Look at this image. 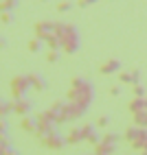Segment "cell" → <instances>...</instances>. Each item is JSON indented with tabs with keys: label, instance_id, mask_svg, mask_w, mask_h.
Instances as JSON below:
<instances>
[{
	"label": "cell",
	"instance_id": "cell-1",
	"mask_svg": "<svg viewBox=\"0 0 147 155\" xmlns=\"http://www.w3.org/2000/svg\"><path fill=\"white\" fill-rule=\"evenodd\" d=\"M70 85L77 90V98H75V103H79V105H83V107L88 109V107L92 105V83H90V81H86V79L72 77Z\"/></svg>",
	"mask_w": 147,
	"mask_h": 155
},
{
	"label": "cell",
	"instance_id": "cell-2",
	"mask_svg": "<svg viewBox=\"0 0 147 155\" xmlns=\"http://www.w3.org/2000/svg\"><path fill=\"white\" fill-rule=\"evenodd\" d=\"M59 42H61V50H64L66 55H75L77 50H79V31H77V26L68 24L66 35L61 37Z\"/></svg>",
	"mask_w": 147,
	"mask_h": 155
},
{
	"label": "cell",
	"instance_id": "cell-3",
	"mask_svg": "<svg viewBox=\"0 0 147 155\" xmlns=\"http://www.w3.org/2000/svg\"><path fill=\"white\" fill-rule=\"evenodd\" d=\"M9 87H11V94H13L16 101L22 98V96H26V90H33V87H31V81H29V74L13 77L11 81H9Z\"/></svg>",
	"mask_w": 147,
	"mask_h": 155
},
{
	"label": "cell",
	"instance_id": "cell-4",
	"mask_svg": "<svg viewBox=\"0 0 147 155\" xmlns=\"http://www.w3.org/2000/svg\"><path fill=\"white\" fill-rule=\"evenodd\" d=\"M53 131H57V125H55V122H51V120L44 116V111L35 114V136H37V140H40L42 136L53 133Z\"/></svg>",
	"mask_w": 147,
	"mask_h": 155
},
{
	"label": "cell",
	"instance_id": "cell-5",
	"mask_svg": "<svg viewBox=\"0 0 147 155\" xmlns=\"http://www.w3.org/2000/svg\"><path fill=\"white\" fill-rule=\"evenodd\" d=\"M40 144H42V147H46V149H51V151H61V149H64V144H66V138L61 140L59 133L53 131V133H48V136H42Z\"/></svg>",
	"mask_w": 147,
	"mask_h": 155
},
{
	"label": "cell",
	"instance_id": "cell-6",
	"mask_svg": "<svg viewBox=\"0 0 147 155\" xmlns=\"http://www.w3.org/2000/svg\"><path fill=\"white\" fill-rule=\"evenodd\" d=\"M145 140H147V127H138V133H136V138H134V142H132V151L143 153Z\"/></svg>",
	"mask_w": 147,
	"mask_h": 155
},
{
	"label": "cell",
	"instance_id": "cell-7",
	"mask_svg": "<svg viewBox=\"0 0 147 155\" xmlns=\"http://www.w3.org/2000/svg\"><path fill=\"white\" fill-rule=\"evenodd\" d=\"M31 107H33V103H31L26 96H22V98L16 101V114H18V116H29Z\"/></svg>",
	"mask_w": 147,
	"mask_h": 155
},
{
	"label": "cell",
	"instance_id": "cell-8",
	"mask_svg": "<svg viewBox=\"0 0 147 155\" xmlns=\"http://www.w3.org/2000/svg\"><path fill=\"white\" fill-rule=\"evenodd\" d=\"M119 68H121L119 59H108L106 64L99 66V72H101V74H112V72H119Z\"/></svg>",
	"mask_w": 147,
	"mask_h": 155
},
{
	"label": "cell",
	"instance_id": "cell-9",
	"mask_svg": "<svg viewBox=\"0 0 147 155\" xmlns=\"http://www.w3.org/2000/svg\"><path fill=\"white\" fill-rule=\"evenodd\" d=\"M94 153L97 155H112V153H117V144L99 142V144H94Z\"/></svg>",
	"mask_w": 147,
	"mask_h": 155
},
{
	"label": "cell",
	"instance_id": "cell-10",
	"mask_svg": "<svg viewBox=\"0 0 147 155\" xmlns=\"http://www.w3.org/2000/svg\"><path fill=\"white\" fill-rule=\"evenodd\" d=\"M145 105H147V96H134L132 101H130V111L132 114H136V111H141V109H145Z\"/></svg>",
	"mask_w": 147,
	"mask_h": 155
},
{
	"label": "cell",
	"instance_id": "cell-11",
	"mask_svg": "<svg viewBox=\"0 0 147 155\" xmlns=\"http://www.w3.org/2000/svg\"><path fill=\"white\" fill-rule=\"evenodd\" d=\"M29 81H31V87H33L35 92H42V90H46V79H42L40 74H29Z\"/></svg>",
	"mask_w": 147,
	"mask_h": 155
},
{
	"label": "cell",
	"instance_id": "cell-12",
	"mask_svg": "<svg viewBox=\"0 0 147 155\" xmlns=\"http://www.w3.org/2000/svg\"><path fill=\"white\" fill-rule=\"evenodd\" d=\"M132 118H134L136 127H147V109H141V111L132 114Z\"/></svg>",
	"mask_w": 147,
	"mask_h": 155
},
{
	"label": "cell",
	"instance_id": "cell-13",
	"mask_svg": "<svg viewBox=\"0 0 147 155\" xmlns=\"http://www.w3.org/2000/svg\"><path fill=\"white\" fill-rule=\"evenodd\" d=\"M20 129L26 131V133H35V120H31L29 116H22V120H20Z\"/></svg>",
	"mask_w": 147,
	"mask_h": 155
},
{
	"label": "cell",
	"instance_id": "cell-14",
	"mask_svg": "<svg viewBox=\"0 0 147 155\" xmlns=\"http://www.w3.org/2000/svg\"><path fill=\"white\" fill-rule=\"evenodd\" d=\"M79 142H83L81 140V131L79 129H70L68 136H66V144H79Z\"/></svg>",
	"mask_w": 147,
	"mask_h": 155
},
{
	"label": "cell",
	"instance_id": "cell-15",
	"mask_svg": "<svg viewBox=\"0 0 147 155\" xmlns=\"http://www.w3.org/2000/svg\"><path fill=\"white\" fill-rule=\"evenodd\" d=\"M11 111H16V101H2V105H0V114H2V118L9 116Z\"/></svg>",
	"mask_w": 147,
	"mask_h": 155
},
{
	"label": "cell",
	"instance_id": "cell-16",
	"mask_svg": "<svg viewBox=\"0 0 147 155\" xmlns=\"http://www.w3.org/2000/svg\"><path fill=\"white\" fill-rule=\"evenodd\" d=\"M55 24H57V22H46V20H44V22H37L35 28H40V31H44V33H51V35H53V33H55Z\"/></svg>",
	"mask_w": 147,
	"mask_h": 155
},
{
	"label": "cell",
	"instance_id": "cell-17",
	"mask_svg": "<svg viewBox=\"0 0 147 155\" xmlns=\"http://www.w3.org/2000/svg\"><path fill=\"white\" fill-rule=\"evenodd\" d=\"M79 131H81V140H86V142H88V138L94 133V127H92V125H83Z\"/></svg>",
	"mask_w": 147,
	"mask_h": 155
},
{
	"label": "cell",
	"instance_id": "cell-18",
	"mask_svg": "<svg viewBox=\"0 0 147 155\" xmlns=\"http://www.w3.org/2000/svg\"><path fill=\"white\" fill-rule=\"evenodd\" d=\"M119 140H121L119 133H106V136L101 138V142H108V144H117Z\"/></svg>",
	"mask_w": 147,
	"mask_h": 155
},
{
	"label": "cell",
	"instance_id": "cell-19",
	"mask_svg": "<svg viewBox=\"0 0 147 155\" xmlns=\"http://www.w3.org/2000/svg\"><path fill=\"white\" fill-rule=\"evenodd\" d=\"M46 44H48V48H51V50H59V48H61V42H59L55 35H51V37L46 39Z\"/></svg>",
	"mask_w": 147,
	"mask_h": 155
},
{
	"label": "cell",
	"instance_id": "cell-20",
	"mask_svg": "<svg viewBox=\"0 0 147 155\" xmlns=\"http://www.w3.org/2000/svg\"><path fill=\"white\" fill-rule=\"evenodd\" d=\"M136 133H138V127L134 125V127H130L128 131H125V136H123V138H125V140H128V142L132 144V142H134V138H136Z\"/></svg>",
	"mask_w": 147,
	"mask_h": 155
},
{
	"label": "cell",
	"instance_id": "cell-21",
	"mask_svg": "<svg viewBox=\"0 0 147 155\" xmlns=\"http://www.w3.org/2000/svg\"><path fill=\"white\" fill-rule=\"evenodd\" d=\"M42 48V39H31V42H29V50H31V53H37V50Z\"/></svg>",
	"mask_w": 147,
	"mask_h": 155
},
{
	"label": "cell",
	"instance_id": "cell-22",
	"mask_svg": "<svg viewBox=\"0 0 147 155\" xmlns=\"http://www.w3.org/2000/svg\"><path fill=\"white\" fill-rule=\"evenodd\" d=\"M134 96H147V90L141 83H134Z\"/></svg>",
	"mask_w": 147,
	"mask_h": 155
},
{
	"label": "cell",
	"instance_id": "cell-23",
	"mask_svg": "<svg viewBox=\"0 0 147 155\" xmlns=\"http://www.w3.org/2000/svg\"><path fill=\"white\" fill-rule=\"evenodd\" d=\"M0 7H2V11H11V9L16 7V0H2Z\"/></svg>",
	"mask_w": 147,
	"mask_h": 155
},
{
	"label": "cell",
	"instance_id": "cell-24",
	"mask_svg": "<svg viewBox=\"0 0 147 155\" xmlns=\"http://www.w3.org/2000/svg\"><path fill=\"white\" fill-rule=\"evenodd\" d=\"M119 81L121 83H132V74L130 72H119Z\"/></svg>",
	"mask_w": 147,
	"mask_h": 155
},
{
	"label": "cell",
	"instance_id": "cell-25",
	"mask_svg": "<svg viewBox=\"0 0 147 155\" xmlns=\"http://www.w3.org/2000/svg\"><path fill=\"white\" fill-rule=\"evenodd\" d=\"M70 9H72L70 2H59V5H57V11H59V13H66V11H70Z\"/></svg>",
	"mask_w": 147,
	"mask_h": 155
},
{
	"label": "cell",
	"instance_id": "cell-26",
	"mask_svg": "<svg viewBox=\"0 0 147 155\" xmlns=\"http://www.w3.org/2000/svg\"><path fill=\"white\" fill-rule=\"evenodd\" d=\"M11 13H9V11H2V15H0V22H2V24H11Z\"/></svg>",
	"mask_w": 147,
	"mask_h": 155
},
{
	"label": "cell",
	"instance_id": "cell-27",
	"mask_svg": "<svg viewBox=\"0 0 147 155\" xmlns=\"http://www.w3.org/2000/svg\"><path fill=\"white\" fill-rule=\"evenodd\" d=\"M57 57H59V55H57V50H51V53L46 55V61H48V64H55Z\"/></svg>",
	"mask_w": 147,
	"mask_h": 155
},
{
	"label": "cell",
	"instance_id": "cell-28",
	"mask_svg": "<svg viewBox=\"0 0 147 155\" xmlns=\"http://www.w3.org/2000/svg\"><path fill=\"white\" fill-rule=\"evenodd\" d=\"M108 122H110V120H108V116H99V118H97V127H106Z\"/></svg>",
	"mask_w": 147,
	"mask_h": 155
},
{
	"label": "cell",
	"instance_id": "cell-29",
	"mask_svg": "<svg viewBox=\"0 0 147 155\" xmlns=\"http://www.w3.org/2000/svg\"><path fill=\"white\" fill-rule=\"evenodd\" d=\"M141 81V70H132V83H138Z\"/></svg>",
	"mask_w": 147,
	"mask_h": 155
},
{
	"label": "cell",
	"instance_id": "cell-30",
	"mask_svg": "<svg viewBox=\"0 0 147 155\" xmlns=\"http://www.w3.org/2000/svg\"><path fill=\"white\" fill-rule=\"evenodd\" d=\"M88 142H90V144H92V147H94V144H99V142H101V138L97 136V133H92V136L88 138Z\"/></svg>",
	"mask_w": 147,
	"mask_h": 155
},
{
	"label": "cell",
	"instance_id": "cell-31",
	"mask_svg": "<svg viewBox=\"0 0 147 155\" xmlns=\"http://www.w3.org/2000/svg\"><path fill=\"white\" fill-rule=\"evenodd\" d=\"M92 2H97V0H77L79 7H88V5H92Z\"/></svg>",
	"mask_w": 147,
	"mask_h": 155
},
{
	"label": "cell",
	"instance_id": "cell-32",
	"mask_svg": "<svg viewBox=\"0 0 147 155\" xmlns=\"http://www.w3.org/2000/svg\"><path fill=\"white\" fill-rule=\"evenodd\" d=\"M119 94H121V87H117V85L110 87V96H119Z\"/></svg>",
	"mask_w": 147,
	"mask_h": 155
},
{
	"label": "cell",
	"instance_id": "cell-33",
	"mask_svg": "<svg viewBox=\"0 0 147 155\" xmlns=\"http://www.w3.org/2000/svg\"><path fill=\"white\" fill-rule=\"evenodd\" d=\"M143 153H147V140H145V144H143Z\"/></svg>",
	"mask_w": 147,
	"mask_h": 155
}]
</instances>
